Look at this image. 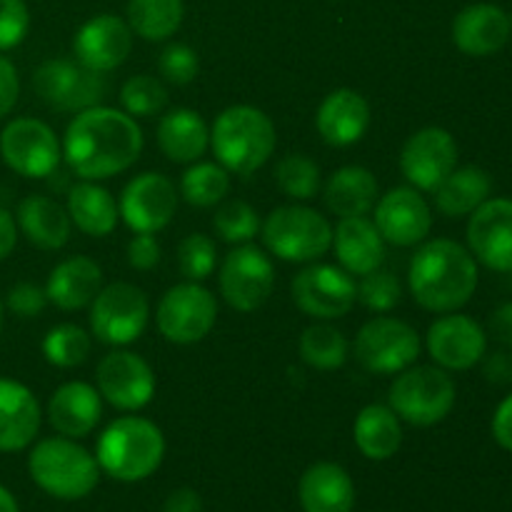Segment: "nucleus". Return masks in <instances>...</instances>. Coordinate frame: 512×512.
Listing matches in <instances>:
<instances>
[{"instance_id": "nucleus-52", "label": "nucleus", "mask_w": 512, "mask_h": 512, "mask_svg": "<svg viewBox=\"0 0 512 512\" xmlns=\"http://www.w3.org/2000/svg\"><path fill=\"white\" fill-rule=\"evenodd\" d=\"M18 223H15V215L8 213L5 208H0V263L8 258L10 253L15 250L18 245Z\"/></svg>"}, {"instance_id": "nucleus-5", "label": "nucleus", "mask_w": 512, "mask_h": 512, "mask_svg": "<svg viewBox=\"0 0 512 512\" xmlns=\"http://www.w3.org/2000/svg\"><path fill=\"white\" fill-rule=\"evenodd\" d=\"M28 473L43 493L58 500H83L98 488L100 465L73 438H45L30 450Z\"/></svg>"}, {"instance_id": "nucleus-49", "label": "nucleus", "mask_w": 512, "mask_h": 512, "mask_svg": "<svg viewBox=\"0 0 512 512\" xmlns=\"http://www.w3.org/2000/svg\"><path fill=\"white\" fill-rule=\"evenodd\" d=\"M483 375L493 385H512V350L500 348L483 355Z\"/></svg>"}, {"instance_id": "nucleus-1", "label": "nucleus", "mask_w": 512, "mask_h": 512, "mask_svg": "<svg viewBox=\"0 0 512 512\" xmlns=\"http://www.w3.org/2000/svg\"><path fill=\"white\" fill-rule=\"evenodd\" d=\"M143 153V130L125 110L93 105L75 113L63 135V160L78 178L105 180L133 168Z\"/></svg>"}, {"instance_id": "nucleus-54", "label": "nucleus", "mask_w": 512, "mask_h": 512, "mask_svg": "<svg viewBox=\"0 0 512 512\" xmlns=\"http://www.w3.org/2000/svg\"><path fill=\"white\" fill-rule=\"evenodd\" d=\"M0 512H20L18 500H15L13 493H10L8 488H3V485H0Z\"/></svg>"}, {"instance_id": "nucleus-6", "label": "nucleus", "mask_w": 512, "mask_h": 512, "mask_svg": "<svg viewBox=\"0 0 512 512\" xmlns=\"http://www.w3.org/2000/svg\"><path fill=\"white\" fill-rule=\"evenodd\" d=\"M458 388L448 370L438 365H410L390 385L388 405L400 420L415 428L438 425L453 413Z\"/></svg>"}, {"instance_id": "nucleus-45", "label": "nucleus", "mask_w": 512, "mask_h": 512, "mask_svg": "<svg viewBox=\"0 0 512 512\" xmlns=\"http://www.w3.org/2000/svg\"><path fill=\"white\" fill-rule=\"evenodd\" d=\"M30 30V10L25 0H0V53L18 48Z\"/></svg>"}, {"instance_id": "nucleus-15", "label": "nucleus", "mask_w": 512, "mask_h": 512, "mask_svg": "<svg viewBox=\"0 0 512 512\" xmlns=\"http://www.w3.org/2000/svg\"><path fill=\"white\" fill-rule=\"evenodd\" d=\"M458 168V143L445 128L430 125L405 140L400 150V170L415 190L433 193Z\"/></svg>"}, {"instance_id": "nucleus-36", "label": "nucleus", "mask_w": 512, "mask_h": 512, "mask_svg": "<svg viewBox=\"0 0 512 512\" xmlns=\"http://www.w3.org/2000/svg\"><path fill=\"white\" fill-rule=\"evenodd\" d=\"M300 358L315 370L343 368L348 360V340L343 330L330 325L328 320L305 328L300 335Z\"/></svg>"}, {"instance_id": "nucleus-29", "label": "nucleus", "mask_w": 512, "mask_h": 512, "mask_svg": "<svg viewBox=\"0 0 512 512\" xmlns=\"http://www.w3.org/2000/svg\"><path fill=\"white\" fill-rule=\"evenodd\" d=\"M20 233L40 250H60L70 240V215L58 200L48 195H25L15 210Z\"/></svg>"}, {"instance_id": "nucleus-42", "label": "nucleus", "mask_w": 512, "mask_h": 512, "mask_svg": "<svg viewBox=\"0 0 512 512\" xmlns=\"http://www.w3.org/2000/svg\"><path fill=\"white\" fill-rule=\"evenodd\" d=\"M178 265L180 273L185 275V280L203 283L205 278L213 275L215 265H218V248H215V240L203 233H190L188 238H183V243L178 245Z\"/></svg>"}, {"instance_id": "nucleus-41", "label": "nucleus", "mask_w": 512, "mask_h": 512, "mask_svg": "<svg viewBox=\"0 0 512 512\" xmlns=\"http://www.w3.org/2000/svg\"><path fill=\"white\" fill-rule=\"evenodd\" d=\"M213 228L218 238L225 240V243L245 245L260 230L258 210L250 203H245V200H225V203H218Z\"/></svg>"}, {"instance_id": "nucleus-23", "label": "nucleus", "mask_w": 512, "mask_h": 512, "mask_svg": "<svg viewBox=\"0 0 512 512\" xmlns=\"http://www.w3.org/2000/svg\"><path fill=\"white\" fill-rule=\"evenodd\" d=\"M43 413L28 385L0 378V453H20L38 438Z\"/></svg>"}, {"instance_id": "nucleus-11", "label": "nucleus", "mask_w": 512, "mask_h": 512, "mask_svg": "<svg viewBox=\"0 0 512 512\" xmlns=\"http://www.w3.org/2000/svg\"><path fill=\"white\" fill-rule=\"evenodd\" d=\"M0 158L15 175L48 178L63 160V145L43 120L15 118L0 130Z\"/></svg>"}, {"instance_id": "nucleus-40", "label": "nucleus", "mask_w": 512, "mask_h": 512, "mask_svg": "<svg viewBox=\"0 0 512 512\" xmlns=\"http://www.w3.org/2000/svg\"><path fill=\"white\" fill-rule=\"evenodd\" d=\"M120 103L133 118H153L168 108V90L155 75H133L120 88Z\"/></svg>"}, {"instance_id": "nucleus-22", "label": "nucleus", "mask_w": 512, "mask_h": 512, "mask_svg": "<svg viewBox=\"0 0 512 512\" xmlns=\"http://www.w3.org/2000/svg\"><path fill=\"white\" fill-rule=\"evenodd\" d=\"M512 35L510 15L495 3H475L460 10L453 20V43L470 58L500 53Z\"/></svg>"}, {"instance_id": "nucleus-30", "label": "nucleus", "mask_w": 512, "mask_h": 512, "mask_svg": "<svg viewBox=\"0 0 512 512\" xmlns=\"http://www.w3.org/2000/svg\"><path fill=\"white\" fill-rule=\"evenodd\" d=\"M210 145V128L203 115L190 108H173L160 115L158 148L173 163H195Z\"/></svg>"}, {"instance_id": "nucleus-51", "label": "nucleus", "mask_w": 512, "mask_h": 512, "mask_svg": "<svg viewBox=\"0 0 512 512\" xmlns=\"http://www.w3.org/2000/svg\"><path fill=\"white\" fill-rule=\"evenodd\" d=\"M490 335L498 340L503 348L512 350V300L498 305L490 315Z\"/></svg>"}, {"instance_id": "nucleus-26", "label": "nucleus", "mask_w": 512, "mask_h": 512, "mask_svg": "<svg viewBox=\"0 0 512 512\" xmlns=\"http://www.w3.org/2000/svg\"><path fill=\"white\" fill-rule=\"evenodd\" d=\"M333 245L340 268L350 275H368L383 268L385 240L368 215L340 218L333 230Z\"/></svg>"}, {"instance_id": "nucleus-8", "label": "nucleus", "mask_w": 512, "mask_h": 512, "mask_svg": "<svg viewBox=\"0 0 512 512\" xmlns=\"http://www.w3.org/2000/svg\"><path fill=\"white\" fill-rule=\"evenodd\" d=\"M148 320V295L133 283L105 285L90 303V333L113 348L135 343L148 328Z\"/></svg>"}, {"instance_id": "nucleus-14", "label": "nucleus", "mask_w": 512, "mask_h": 512, "mask_svg": "<svg viewBox=\"0 0 512 512\" xmlns=\"http://www.w3.org/2000/svg\"><path fill=\"white\" fill-rule=\"evenodd\" d=\"M293 303L315 320H338L353 310L358 283L348 270L328 263H313L300 270L290 285Z\"/></svg>"}, {"instance_id": "nucleus-31", "label": "nucleus", "mask_w": 512, "mask_h": 512, "mask_svg": "<svg viewBox=\"0 0 512 512\" xmlns=\"http://www.w3.org/2000/svg\"><path fill=\"white\" fill-rule=\"evenodd\" d=\"M325 205L338 218L368 215L378 203V180L363 165H345L335 170L323 190Z\"/></svg>"}, {"instance_id": "nucleus-55", "label": "nucleus", "mask_w": 512, "mask_h": 512, "mask_svg": "<svg viewBox=\"0 0 512 512\" xmlns=\"http://www.w3.org/2000/svg\"><path fill=\"white\" fill-rule=\"evenodd\" d=\"M3 325H5V303L0 300V333H3Z\"/></svg>"}, {"instance_id": "nucleus-35", "label": "nucleus", "mask_w": 512, "mask_h": 512, "mask_svg": "<svg viewBox=\"0 0 512 512\" xmlns=\"http://www.w3.org/2000/svg\"><path fill=\"white\" fill-rule=\"evenodd\" d=\"M185 18L183 0H128V25L148 43H163L180 30Z\"/></svg>"}, {"instance_id": "nucleus-53", "label": "nucleus", "mask_w": 512, "mask_h": 512, "mask_svg": "<svg viewBox=\"0 0 512 512\" xmlns=\"http://www.w3.org/2000/svg\"><path fill=\"white\" fill-rule=\"evenodd\" d=\"M165 512H200V495L190 488H180L165 500Z\"/></svg>"}, {"instance_id": "nucleus-46", "label": "nucleus", "mask_w": 512, "mask_h": 512, "mask_svg": "<svg viewBox=\"0 0 512 512\" xmlns=\"http://www.w3.org/2000/svg\"><path fill=\"white\" fill-rule=\"evenodd\" d=\"M48 305V295H45V288L35 283H15L13 288L5 295V308L10 310L18 318H38L40 313Z\"/></svg>"}, {"instance_id": "nucleus-4", "label": "nucleus", "mask_w": 512, "mask_h": 512, "mask_svg": "<svg viewBox=\"0 0 512 512\" xmlns=\"http://www.w3.org/2000/svg\"><path fill=\"white\" fill-rule=\"evenodd\" d=\"M278 133L268 115L253 105H230L210 128V148L228 173L250 175L275 153Z\"/></svg>"}, {"instance_id": "nucleus-3", "label": "nucleus", "mask_w": 512, "mask_h": 512, "mask_svg": "<svg viewBox=\"0 0 512 512\" xmlns=\"http://www.w3.org/2000/svg\"><path fill=\"white\" fill-rule=\"evenodd\" d=\"M165 458L163 430L148 418L125 415L113 420L95 445L100 470L120 483H140L160 468Z\"/></svg>"}, {"instance_id": "nucleus-27", "label": "nucleus", "mask_w": 512, "mask_h": 512, "mask_svg": "<svg viewBox=\"0 0 512 512\" xmlns=\"http://www.w3.org/2000/svg\"><path fill=\"white\" fill-rule=\"evenodd\" d=\"M103 288V270L93 258L73 255L55 265L45 283L48 303L60 310H83L95 300Z\"/></svg>"}, {"instance_id": "nucleus-20", "label": "nucleus", "mask_w": 512, "mask_h": 512, "mask_svg": "<svg viewBox=\"0 0 512 512\" xmlns=\"http://www.w3.org/2000/svg\"><path fill=\"white\" fill-rule=\"evenodd\" d=\"M468 218L473 258L495 273H512V198H488Z\"/></svg>"}, {"instance_id": "nucleus-17", "label": "nucleus", "mask_w": 512, "mask_h": 512, "mask_svg": "<svg viewBox=\"0 0 512 512\" xmlns=\"http://www.w3.org/2000/svg\"><path fill=\"white\" fill-rule=\"evenodd\" d=\"M100 398L113 408L135 413L143 410L155 395V373L150 363L130 350H113L98 363L95 373Z\"/></svg>"}, {"instance_id": "nucleus-18", "label": "nucleus", "mask_w": 512, "mask_h": 512, "mask_svg": "<svg viewBox=\"0 0 512 512\" xmlns=\"http://www.w3.org/2000/svg\"><path fill=\"white\" fill-rule=\"evenodd\" d=\"M425 348L435 365L443 370H470L488 353V335L485 328L463 313H445L435 320L425 335Z\"/></svg>"}, {"instance_id": "nucleus-39", "label": "nucleus", "mask_w": 512, "mask_h": 512, "mask_svg": "<svg viewBox=\"0 0 512 512\" xmlns=\"http://www.w3.org/2000/svg\"><path fill=\"white\" fill-rule=\"evenodd\" d=\"M275 183L288 198L310 200L320 190V168L303 153H290L275 165Z\"/></svg>"}, {"instance_id": "nucleus-44", "label": "nucleus", "mask_w": 512, "mask_h": 512, "mask_svg": "<svg viewBox=\"0 0 512 512\" xmlns=\"http://www.w3.org/2000/svg\"><path fill=\"white\" fill-rule=\"evenodd\" d=\"M158 70L163 80L173 85H188L198 78L200 60L190 45L185 43H170L158 58Z\"/></svg>"}, {"instance_id": "nucleus-25", "label": "nucleus", "mask_w": 512, "mask_h": 512, "mask_svg": "<svg viewBox=\"0 0 512 512\" xmlns=\"http://www.w3.org/2000/svg\"><path fill=\"white\" fill-rule=\"evenodd\" d=\"M103 418V398L98 388L83 380L63 383L48 400V423L63 438H85Z\"/></svg>"}, {"instance_id": "nucleus-33", "label": "nucleus", "mask_w": 512, "mask_h": 512, "mask_svg": "<svg viewBox=\"0 0 512 512\" xmlns=\"http://www.w3.org/2000/svg\"><path fill=\"white\" fill-rule=\"evenodd\" d=\"M353 438L368 460H390L403 445V420L390 405H365L355 418Z\"/></svg>"}, {"instance_id": "nucleus-43", "label": "nucleus", "mask_w": 512, "mask_h": 512, "mask_svg": "<svg viewBox=\"0 0 512 512\" xmlns=\"http://www.w3.org/2000/svg\"><path fill=\"white\" fill-rule=\"evenodd\" d=\"M358 300L373 313H388L403 300V285L390 270H373L368 275H360Z\"/></svg>"}, {"instance_id": "nucleus-16", "label": "nucleus", "mask_w": 512, "mask_h": 512, "mask_svg": "<svg viewBox=\"0 0 512 512\" xmlns=\"http://www.w3.org/2000/svg\"><path fill=\"white\" fill-rule=\"evenodd\" d=\"M178 190L163 173H140L120 193V218L133 233H160L178 213Z\"/></svg>"}, {"instance_id": "nucleus-38", "label": "nucleus", "mask_w": 512, "mask_h": 512, "mask_svg": "<svg viewBox=\"0 0 512 512\" xmlns=\"http://www.w3.org/2000/svg\"><path fill=\"white\" fill-rule=\"evenodd\" d=\"M93 340L85 328L75 323H60L48 330L43 338V355L50 365L55 368H78L88 360Z\"/></svg>"}, {"instance_id": "nucleus-13", "label": "nucleus", "mask_w": 512, "mask_h": 512, "mask_svg": "<svg viewBox=\"0 0 512 512\" xmlns=\"http://www.w3.org/2000/svg\"><path fill=\"white\" fill-rule=\"evenodd\" d=\"M33 88L48 108L60 113H80L105 98L103 73L88 70L78 60L53 58L35 68Z\"/></svg>"}, {"instance_id": "nucleus-9", "label": "nucleus", "mask_w": 512, "mask_h": 512, "mask_svg": "<svg viewBox=\"0 0 512 512\" xmlns=\"http://www.w3.org/2000/svg\"><path fill=\"white\" fill-rule=\"evenodd\" d=\"M218 320V300L200 283L185 280L160 298L155 323L160 335L175 345H195L208 338Z\"/></svg>"}, {"instance_id": "nucleus-2", "label": "nucleus", "mask_w": 512, "mask_h": 512, "mask_svg": "<svg viewBox=\"0 0 512 512\" xmlns=\"http://www.w3.org/2000/svg\"><path fill=\"white\" fill-rule=\"evenodd\" d=\"M480 270L465 245L435 238L415 250L408 268V285L415 303L430 313H455L478 290Z\"/></svg>"}, {"instance_id": "nucleus-24", "label": "nucleus", "mask_w": 512, "mask_h": 512, "mask_svg": "<svg viewBox=\"0 0 512 512\" xmlns=\"http://www.w3.org/2000/svg\"><path fill=\"white\" fill-rule=\"evenodd\" d=\"M315 128L320 138L333 148L355 145L370 128V103L353 88L333 90L320 103Z\"/></svg>"}, {"instance_id": "nucleus-28", "label": "nucleus", "mask_w": 512, "mask_h": 512, "mask_svg": "<svg viewBox=\"0 0 512 512\" xmlns=\"http://www.w3.org/2000/svg\"><path fill=\"white\" fill-rule=\"evenodd\" d=\"M298 498L305 512H353L355 483L338 463H315L303 473Z\"/></svg>"}, {"instance_id": "nucleus-10", "label": "nucleus", "mask_w": 512, "mask_h": 512, "mask_svg": "<svg viewBox=\"0 0 512 512\" xmlns=\"http://www.w3.org/2000/svg\"><path fill=\"white\" fill-rule=\"evenodd\" d=\"M420 355V335L398 318L368 320L355 335V360L373 375H398L415 365Z\"/></svg>"}, {"instance_id": "nucleus-56", "label": "nucleus", "mask_w": 512, "mask_h": 512, "mask_svg": "<svg viewBox=\"0 0 512 512\" xmlns=\"http://www.w3.org/2000/svg\"><path fill=\"white\" fill-rule=\"evenodd\" d=\"M510 23H512V15H510Z\"/></svg>"}, {"instance_id": "nucleus-37", "label": "nucleus", "mask_w": 512, "mask_h": 512, "mask_svg": "<svg viewBox=\"0 0 512 512\" xmlns=\"http://www.w3.org/2000/svg\"><path fill=\"white\" fill-rule=\"evenodd\" d=\"M230 193V173L220 163L195 160L180 178V195L195 208H215Z\"/></svg>"}, {"instance_id": "nucleus-21", "label": "nucleus", "mask_w": 512, "mask_h": 512, "mask_svg": "<svg viewBox=\"0 0 512 512\" xmlns=\"http://www.w3.org/2000/svg\"><path fill=\"white\" fill-rule=\"evenodd\" d=\"M133 50V30L118 15H95L85 20L73 38V53L80 65L95 73H110L128 60Z\"/></svg>"}, {"instance_id": "nucleus-19", "label": "nucleus", "mask_w": 512, "mask_h": 512, "mask_svg": "<svg viewBox=\"0 0 512 512\" xmlns=\"http://www.w3.org/2000/svg\"><path fill=\"white\" fill-rule=\"evenodd\" d=\"M375 228L380 230L385 243L398 248H413L430 235L433 228V210L420 190L393 188L380 195L375 203Z\"/></svg>"}, {"instance_id": "nucleus-48", "label": "nucleus", "mask_w": 512, "mask_h": 512, "mask_svg": "<svg viewBox=\"0 0 512 512\" xmlns=\"http://www.w3.org/2000/svg\"><path fill=\"white\" fill-rule=\"evenodd\" d=\"M20 95V78H18V68L13 65V60L5 58L0 53V120L5 115H10V110L15 108Z\"/></svg>"}, {"instance_id": "nucleus-7", "label": "nucleus", "mask_w": 512, "mask_h": 512, "mask_svg": "<svg viewBox=\"0 0 512 512\" xmlns=\"http://www.w3.org/2000/svg\"><path fill=\"white\" fill-rule=\"evenodd\" d=\"M260 230L270 255L285 263H315L333 248V225L308 205L275 208Z\"/></svg>"}, {"instance_id": "nucleus-12", "label": "nucleus", "mask_w": 512, "mask_h": 512, "mask_svg": "<svg viewBox=\"0 0 512 512\" xmlns=\"http://www.w3.org/2000/svg\"><path fill=\"white\" fill-rule=\"evenodd\" d=\"M220 295L238 313H253L268 303L275 288V265L258 245H235L220 265Z\"/></svg>"}, {"instance_id": "nucleus-34", "label": "nucleus", "mask_w": 512, "mask_h": 512, "mask_svg": "<svg viewBox=\"0 0 512 512\" xmlns=\"http://www.w3.org/2000/svg\"><path fill=\"white\" fill-rule=\"evenodd\" d=\"M493 193V180L488 170L478 165H463L455 168L438 188L433 190L435 208L445 218H465L473 215Z\"/></svg>"}, {"instance_id": "nucleus-47", "label": "nucleus", "mask_w": 512, "mask_h": 512, "mask_svg": "<svg viewBox=\"0 0 512 512\" xmlns=\"http://www.w3.org/2000/svg\"><path fill=\"white\" fill-rule=\"evenodd\" d=\"M158 238L153 233H135L128 243V265L135 270H153L160 263Z\"/></svg>"}, {"instance_id": "nucleus-50", "label": "nucleus", "mask_w": 512, "mask_h": 512, "mask_svg": "<svg viewBox=\"0 0 512 512\" xmlns=\"http://www.w3.org/2000/svg\"><path fill=\"white\" fill-rule=\"evenodd\" d=\"M490 430H493L495 443L503 450H508V453H512V393L498 405V410H495Z\"/></svg>"}, {"instance_id": "nucleus-32", "label": "nucleus", "mask_w": 512, "mask_h": 512, "mask_svg": "<svg viewBox=\"0 0 512 512\" xmlns=\"http://www.w3.org/2000/svg\"><path fill=\"white\" fill-rule=\"evenodd\" d=\"M65 210L70 215V223L80 233L90 235V238H105V235H110L120 218L118 203H115L108 188L98 185V180H83V183L73 185L68 193Z\"/></svg>"}]
</instances>
